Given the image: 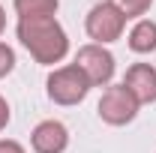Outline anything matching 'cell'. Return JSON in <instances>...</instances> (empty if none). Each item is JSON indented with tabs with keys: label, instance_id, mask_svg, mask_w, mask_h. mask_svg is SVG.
I'll return each instance as SVG.
<instances>
[{
	"label": "cell",
	"instance_id": "cell-12",
	"mask_svg": "<svg viewBox=\"0 0 156 153\" xmlns=\"http://www.w3.org/2000/svg\"><path fill=\"white\" fill-rule=\"evenodd\" d=\"M0 153H27V150L12 138H0Z\"/></svg>",
	"mask_w": 156,
	"mask_h": 153
},
{
	"label": "cell",
	"instance_id": "cell-1",
	"mask_svg": "<svg viewBox=\"0 0 156 153\" xmlns=\"http://www.w3.org/2000/svg\"><path fill=\"white\" fill-rule=\"evenodd\" d=\"M15 36L30 51V57L42 66H54L69 54V36H66V30L60 27V21L54 15L18 18Z\"/></svg>",
	"mask_w": 156,
	"mask_h": 153
},
{
	"label": "cell",
	"instance_id": "cell-13",
	"mask_svg": "<svg viewBox=\"0 0 156 153\" xmlns=\"http://www.w3.org/2000/svg\"><path fill=\"white\" fill-rule=\"evenodd\" d=\"M9 117H12V111H9V102H6V99L0 96V129H6Z\"/></svg>",
	"mask_w": 156,
	"mask_h": 153
},
{
	"label": "cell",
	"instance_id": "cell-14",
	"mask_svg": "<svg viewBox=\"0 0 156 153\" xmlns=\"http://www.w3.org/2000/svg\"><path fill=\"white\" fill-rule=\"evenodd\" d=\"M3 27H6V12H3V6H0V33H3Z\"/></svg>",
	"mask_w": 156,
	"mask_h": 153
},
{
	"label": "cell",
	"instance_id": "cell-6",
	"mask_svg": "<svg viewBox=\"0 0 156 153\" xmlns=\"http://www.w3.org/2000/svg\"><path fill=\"white\" fill-rule=\"evenodd\" d=\"M30 144L36 153H63L69 147V129L60 120H42L30 132Z\"/></svg>",
	"mask_w": 156,
	"mask_h": 153
},
{
	"label": "cell",
	"instance_id": "cell-5",
	"mask_svg": "<svg viewBox=\"0 0 156 153\" xmlns=\"http://www.w3.org/2000/svg\"><path fill=\"white\" fill-rule=\"evenodd\" d=\"M138 108H141V102H138L123 84H111V87L102 93L99 105H96L99 117H102L108 126H126V123H132L138 117Z\"/></svg>",
	"mask_w": 156,
	"mask_h": 153
},
{
	"label": "cell",
	"instance_id": "cell-11",
	"mask_svg": "<svg viewBox=\"0 0 156 153\" xmlns=\"http://www.w3.org/2000/svg\"><path fill=\"white\" fill-rule=\"evenodd\" d=\"M12 69H15V51L6 42H0V78H6Z\"/></svg>",
	"mask_w": 156,
	"mask_h": 153
},
{
	"label": "cell",
	"instance_id": "cell-9",
	"mask_svg": "<svg viewBox=\"0 0 156 153\" xmlns=\"http://www.w3.org/2000/svg\"><path fill=\"white\" fill-rule=\"evenodd\" d=\"M60 0H15L18 18H36V15H54Z\"/></svg>",
	"mask_w": 156,
	"mask_h": 153
},
{
	"label": "cell",
	"instance_id": "cell-4",
	"mask_svg": "<svg viewBox=\"0 0 156 153\" xmlns=\"http://www.w3.org/2000/svg\"><path fill=\"white\" fill-rule=\"evenodd\" d=\"M75 66L84 72V78L90 81V87H108L111 78H114V69H117L114 54H111L105 45H96V42L78 48Z\"/></svg>",
	"mask_w": 156,
	"mask_h": 153
},
{
	"label": "cell",
	"instance_id": "cell-3",
	"mask_svg": "<svg viewBox=\"0 0 156 153\" xmlns=\"http://www.w3.org/2000/svg\"><path fill=\"white\" fill-rule=\"evenodd\" d=\"M84 30H87V36L93 39L96 45H111V42H117V39L123 36V30H126V15L117 9L114 3L102 0V3H96V6L87 12Z\"/></svg>",
	"mask_w": 156,
	"mask_h": 153
},
{
	"label": "cell",
	"instance_id": "cell-10",
	"mask_svg": "<svg viewBox=\"0 0 156 153\" xmlns=\"http://www.w3.org/2000/svg\"><path fill=\"white\" fill-rule=\"evenodd\" d=\"M108 3H114L117 9L126 15V21H129V18H141V15L150 9L153 0H108Z\"/></svg>",
	"mask_w": 156,
	"mask_h": 153
},
{
	"label": "cell",
	"instance_id": "cell-2",
	"mask_svg": "<svg viewBox=\"0 0 156 153\" xmlns=\"http://www.w3.org/2000/svg\"><path fill=\"white\" fill-rule=\"evenodd\" d=\"M45 90H48V99L57 102V105H78L90 93V81L84 78V72L75 63H66V66H57L48 75Z\"/></svg>",
	"mask_w": 156,
	"mask_h": 153
},
{
	"label": "cell",
	"instance_id": "cell-7",
	"mask_svg": "<svg viewBox=\"0 0 156 153\" xmlns=\"http://www.w3.org/2000/svg\"><path fill=\"white\" fill-rule=\"evenodd\" d=\"M123 87L135 96L141 105L156 102V66H150V63H132L126 69Z\"/></svg>",
	"mask_w": 156,
	"mask_h": 153
},
{
	"label": "cell",
	"instance_id": "cell-8",
	"mask_svg": "<svg viewBox=\"0 0 156 153\" xmlns=\"http://www.w3.org/2000/svg\"><path fill=\"white\" fill-rule=\"evenodd\" d=\"M129 48L135 54H150L156 51V21L150 18H138L129 30Z\"/></svg>",
	"mask_w": 156,
	"mask_h": 153
}]
</instances>
